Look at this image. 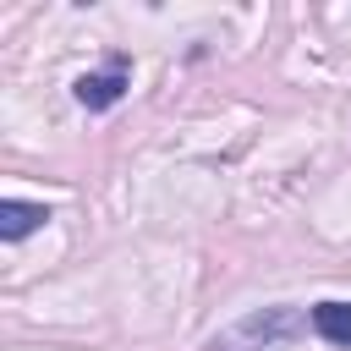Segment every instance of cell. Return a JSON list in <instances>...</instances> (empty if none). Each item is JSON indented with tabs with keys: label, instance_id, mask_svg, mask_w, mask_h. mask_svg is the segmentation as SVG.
Instances as JSON below:
<instances>
[{
	"label": "cell",
	"instance_id": "obj_4",
	"mask_svg": "<svg viewBox=\"0 0 351 351\" xmlns=\"http://www.w3.org/2000/svg\"><path fill=\"white\" fill-rule=\"evenodd\" d=\"M44 219H49L44 203H22V197H5V203H0V236H5V241H22V236L38 230Z\"/></svg>",
	"mask_w": 351,
	"mask_h": 351
},
{
	"label": "cell",
	"instance_id": "obj_3",
	"mask_svg": "<svg viewBox=\"0 0 351 351\" xmlns=\"http://www.w3.org/2000/svg\"><path fill=\"white\" fill-rule=\"evenodd\" d=\"M307 324H313V335H318V340H329V346L351 351V302H318V307L307 313Z\"/></svg>",
	"mask_w": 351,
	"mask_h": 351
},
{
	"label": "cell",
	"instance_id": "obj_1",
	"mask_svg": "<svg viewBox=\"0 0 351 351\" xmlns=\"http://www.w3.org/2000/svg\"><path fill=\"white\" fill-rule=\"evenodd\" d=\"M302 324L307 318L296 307H258L241 324H230L225 335H214L208 351H269V346H285L291 335H302Z\"/></svg>",
	"mask_w": 351,
	"mask_h": 351
},
{
	"label": "cell",
	"instance_id": "obj_2",
	"mask_svg": "<svg viewBox=\"0 0 351 351\" xmlns=\"http://www.w3.org/2000/svg\"><path fill=\"white\" fill-rule=\"evenodd\" d=\"M126 88H132L126 60H110L104 71H82V77L71 82V99H77L82 110H115V104L126 99Z\"/></svg>",
	"mask_w": 351,
	"mask_h": 351
}]
</instances>
